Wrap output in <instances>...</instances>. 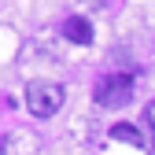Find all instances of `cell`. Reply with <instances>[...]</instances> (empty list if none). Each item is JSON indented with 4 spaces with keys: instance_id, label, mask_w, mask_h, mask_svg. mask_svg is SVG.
<instances>
[{
    "instance_id": "1",
    "label": "cell",
    "mask_w": 155,
    "mask_h": 155,
    "mask_svg": "<svg viewBox=\"0 0 155 155\" xmlns=\"http://www.w3.org/2000/svg\"><path fill=\"white\" fill-rule=\"evenodd\" d=\"M63 100H67V89L55 85V81H33L26 89V107L37 118H52V114L63 107Z\"/></svg>"
},
{
    "instance_id": "2",
    "label": "cell",
    "mask_w": 155,
    "mask_h": 155,
    "mask_svg": "<svg viewBox=\"0 0 155 155\" xmlns=\"http://www.w3.org/2000/svg\"><path fill=\"white\" fill-rule=\"evenodd\" d=\"M96 104L100 107H126L133 100V78L129 74H104L96 81Z\"/></svg>"
},
{
    "instance_id": "3",
    "label": "cell",
    "mask_w": 155,
    "mask_h": 155,
    "mask_svg": "<svg viewBox=\"0 0 155 155\" xmlns=\"http://www.w3.org/2000/svg\"><path fill=\"white\" fill-rule=\"evenodd\" d=\"M63 37L74 41V45H92V22L81 18V15H70L63 22Z\"/></svg>"
},
{
    "instance_id": "4",
    "label": "cell",
    "mask_w": 155,
    "mask_h": 155,
    "mask_svg": "<svg viewBox=\"0 0 155 155\" xmlns=\"http://www.w3.org/2000/svg\"><path fill=\"white\" fill-rule=\"evenodd\" d=\"M111 137H114V140H126V144H144L140 133L133 129V126H122V122H118V126H111Z\"/></svg>"
}]
</instances>
